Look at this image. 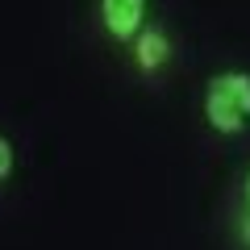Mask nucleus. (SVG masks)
<instances>
[{
	"label": "nucleus",
	"instance_id": "1",
	"mask_svg": "<svg viewBox=\"0 0 250 250\" xmlns=\"http://www.w3.org/2000/svg\"><path fill=\"white\" fill-rule=\"evenodd\" d=\"M200 117L213 134L238 138L250 125V71L225 67V71L208 75L205 92H200Z\"/></svg>",
	"mask_w": 250,
	"mask_h": 250
},
{
	"label": "nucleus",
	"instance_id": "2",
	"mask_svg": "<svg viewBox=\"0 0 250 250\" xmlns=\"http://www.w3.org/2000/svg\"><path fill=\"white\" fill-rule=\"evenodd\" d=\"M171 59H175V42H171L167 25H159V21H146V25L134 34V42H129V62H134V71L150 80V75L167 71Z\"/></svg>",
	"mask_w": 250,
	"mask_h": 250
},
{
	"label": "nucleus",
	"instance_id": "3",
	"mask_svg": "<svg viewBox=\"0 0 250 250\" xmlns=\"http://www.w3.org/2000/svg\"><path fill=\"white\" fill-rule=\"evenodd\" d=\"M96 17L113 42L129 46L134 34L146 25V0H96Z\"/></svg>",
	"mask_w": 250,
	"mask_h": 250
},
{
	"label": "nucleus",
	"instance_id": "4",
	"mask_svg": "<svg viewBox=\"0 0 250 250\" xmlns=\"http://www.w3.org/2000/svg\"><path fill=\"white\" fill-rule=\"evenodd\" d=\"M13 171H17V146H13L9 134H0V184L13 179Z\"/></svg>",
	"mask_w": 250,
	"mask_h": 250
},
{
	"label": "nucleus",
	"instance_id": "5",
	"mask_svg": "<svg viewBox=\"0 0 250 250\" xmlns=\"http://www.w3.org/2000/svg\"><path fill=\"white\" fill-rule=\"evenodd\" d=\"M233 242H238V250H250V213L246 208H238V217H233Z\"/></svg>",
	"mask_w": 250,
	"mask_h": 250
},
{
	"label": "nucleus",
	"instance_id": "6",
	"mask_svg": "<svg viewBox=\"0 0 250 250\" xmlns=\"http://www.w3.org/2000/svg\"><path fill=\"white\" fill-rule=\"evenodd\" d=\"M242 208L250 213V167H246V175H242Z\"/></svg>",
	"mask_w": 250,
	"mask_h": 250
}]
</instances>
